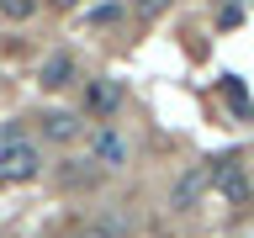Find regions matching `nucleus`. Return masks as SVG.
<instances>
[{"instance_id": "f257e3e1", "label": "nucleus", "mask_w": 254, "mask_h": 238, "mask_svg": "<svg viewBox=\"0 0 254 238\" xmlns=\"http://www.w3.org/2000/svg\"><path fill=\"white\" fill-rule=\"evenodd\" d=\"M37 170H43L37 143L21 138V132H5V138H0V180L21 185V180H37Z\"/></svg>"}, {"instance_id": "f03ea898", "label": "nucleus", "mask_w": 254, "mask_h": 238, "mask_svg": "<svg viewBox=\"0 0 254 238\" xmlns=\"http://www.w3.org/2000/svg\"><path fill=\"white\" fill-rule=\"evenodd\" d=\"M212 180L222 185V196H228V201H249V180H244V170H238V159H217Z\"/></svg>"}, {"instance_id": "7ed1b4c3", "label": "nucleus", "mask_w": 254, "mask_h": 238, "mask_svg": "<svg viewBox=\"0 0 254 238\" xmlns=\"http://www.w3.org/2000/svg\"><path fill=\"white\" fill-rule=\"evenodd\" d=\"M201 190H206V170H190V175H180V185H175V212H190Z\"/></svg>"}, {"instance_id": "20e7f679", "label": "nucleus", "mask_w": 254, "mask_h": 238, "mask_svg": "<svg viewBox=\"0 0 254 238\" xmlns=\"http://www.w3.org/2000/svg\"><path fill=\"white\" fill-rule=\"evenodd\" d=\"M69 79H74V59H69V53H53V59L43 63V85L48 90H64Z\"/></svg>"}, {"instance_id": "39448f33", "label": "nucleus", "mask_w": 254, "mask_h": 238, "mask_svg": "<svg viewBox=\"0 0 254 238\" xmlns=\"http://www.w3.org/2000/svg\"><path fill=\"white\" fill-rule=\"evenodd\" d=\"M43 132L53 143H69V138H79V117H69V111H48V117H43Z\"/></svg>"}, {"instance_id": "423d86ee", "label": "nucleus", "mask_w": 254, "mask_h": 238, "mask_svg": "<svg viewBox=\"0 0 254 238\" xmlns=\"http://www.w3.org/2000/svg\"><path fill=\"white\" fill-rule=\"evenodd\" d=\"M95 159H101V164H111V170H117V164H122V159H127L122 138H117V132H95Z\"/></svg>"}, {"instance_id": "0eeeda50", "label": "nucleus", "mask_w": 254, "mask_h": 238, "mask_svg": "<svg viewBox=\"0 0 254 238\" xmlns=\"http://www.w3.org/2000/svg\"><path fill=\"white\" fill-rule=\"evenodd\" d=\"M117 101H122V85H111V79L90 85V111H117Z\"/></svg>"}, {"instance_id": "6e6552de", "label": "nucleus", "mask_w": 254, "mask_h": 238, "mask_svg": "<svg viewBox=\"0 0 254 238\" xmlns=\"http://www.w3.org/2000/svg\"><path fill=\"white\" fill-rule=\"evenodd\" d=\"M37 11V0H0V16H11V21H27Z\"/></svg>"}, {"instance_id": "1a4fd4ad", "label": "nucleus", "mask_w": 254, "mask_h": 238, "mask_svg": "<svg viewBox=\"0 0 254 238\" xmlns=\"http://www.w3.org/2000/svg\"><path fill=\"white\" fill-rule=\"evenodd\" d=\"M164 5H170V0H132V11H143V16H159Z\"/></svg>"}, {"instance_id": "9d476101", "label": "nucleus", "mask_w": 254, "mask_h": 238, "mask_svg": "<svg viewBox=\"0 0 254 238\" xmlns=\"http://www.w3.org/2000/svg\"><path fill=\"white\" fill-rule=\"evenodd\" d=\"M48 5H53V11H74L79 0H48Z\"/></svg>"}]
</instances>
